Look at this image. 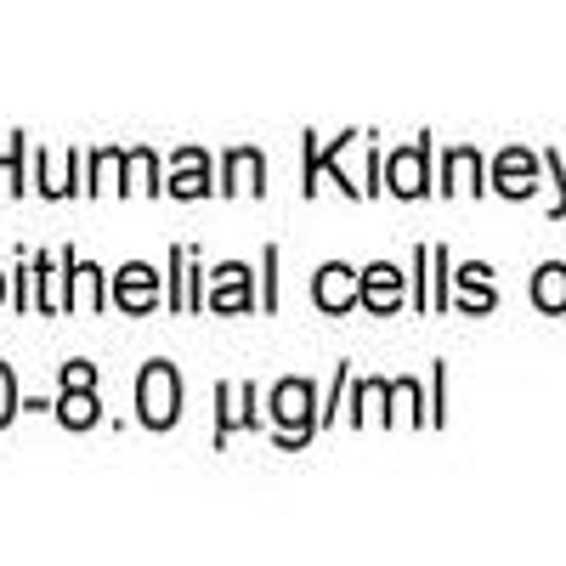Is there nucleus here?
I'll use <instances>...</instances> for the list:
<instances>
[{
  "mask_svg": "<svg viewBox=\"0 0 566 566\" xmlns=\"http://www.w3.org/2000/svg\"><path fill=\"white\" fill-rule=\"evenodd\" d=\"M136 413L148 431H170V424L181 419V374L170 363H148L136 380Z\"/></svg>",
  "mask_w": 566,
  "mask_h": 566,
  "instance_id": "nucleus-1",
  "label": "nucleus"
},
{
  "mask_svg": "<svg viewBox=\"0 0 566 566\" xmlns=\"http://www.w3.org/2000/svg\"><path fill=\"white\" fill-rule=\"evenodd\" d=\"M272 419H277V442L283 448H301L317 431V391L306 380H277L272 391Z\"/></svg>",
  "mask_w": 566,
  "mask_h": 566,
  "instance_id": "nucleus-2",
  "label": "nucleus"
},
{
  "mask_svg": "<svg viewBox=\"0 0 566 566\" xmlns=\"http://www.w3.org/2000/svg\"><path fill=\"white\" fill-rule=\"evenodd\" d=\"M312 301H317L323 312H352V306L363 301V277H357L346 261H328V266L317 272V283H312Z\"/></svg>",
  "mask_w": 566,
  "mask_h": 566,
  "instance_id": "nucleus-3",
  "label": "nucleus"
},
{
  "mask_svg": "<svg viewBox=\"0 0 566 566\" xmlns=\"http://www.w3.org/2000/svg\"><path fill=\"white\" fill-rule=\"evenodd\" d=\"M114 306L130 312V317L154 312V306H159V272H154V266H142V261H130V266L114 277Z\"/></svg>",
  "mask_w": 566,
  "mask_h": 566,
  "instance_id": "nucleus-4",
  "label": "nucleus"
},
{
  "mask_svg": "<svg viewBox=\"0 0 566 566\" xmlns=\"http://www.w3.org/2000/svg\"><path fill=\"white\" fill-rule=\"evenodd\" d=\"M424 159H431V142H424V136L413 142V148L391 154V165H386V187H391L397 199H419L424 187H431V181H424Z\"/></svg>",
  "mask_w": 566,
  "mask_h": 566,
  "instance_id": "nucleus-5",
  "label": "nucleus"
},
{
  "mask_svg": "<svg viewBox=\"0 0 566 566\" xmlns=\"http://www.w3.org/2000/svg\"><path fill=\"white\" fill-rule=\"evenodd\" d=\"M170 193L176 199H205L210 193V154L205 148H181L170 159Z\"/></svg>",
  "mask_w": 566,
  "mask_h": 566,
  "instance_id": "nucleus-6",
  "label": "nucleus"
},
{
  "mask_svg": "<svg viewBox=\"0 0 566 566\" xmlns=\"http://www.w3.org/2000/svg\"><path fill=\"white\" fill-rule=\"evenodd\" d=\"M210 312H250L255 301H250V266H239V261H227L221 272H216V283H210V301H205Z\"/></svg>",
  "mask_w": 566,
  "mask_h": 566,
  "instance_id": "nucleus-7",
  "label": "nucleus"
},
{
  "mask_svg": "<svg viewBox=\"0 0 566 566\" xmlns=\"http://www.w3.org/2000/svg\"><path fill=\"white\" fill-rule=\"evenodd\" d=\"M363 306L368 312H397L402 306V272L391 261H374L363 272Z\"/></svg>",
  "mask_w": 566,
  "mask_h": 566,
  "instance_id": "nucleus-8",
  "label": "nucleus"
},
{
  "mask_svg": "<svg viewBox=\"0 0 566 566\" xmlns=\"http://www.w3.org/2000/svg\"><path fill=\"white\" fill-rule=\"evenodd\" d=\"M221 193H266V159H261L255 148H232V154H227Z\"/></svg>",
  "mask_w": 566,
  "mask_h": 566,
  "instance_id": "nucleus-9",
  "label": "nucleus"
},
{
  "mask_svg": "<svg viewBox=\"0 0 566 566\" xmlns=\"http://www.w3.org/2000/svg\"><path fill=\"white\" fill-rule=\"evenodd\" d=\"M493 187H499V193H510V199H527L533 187H538V159L522 154V148H510L499 159V170H493Z\"/></svg>",
  "mask_w": 566,
  "mask_h": 566,
  "instance_id": "nucleus-10",
  "label": "nucleus"
},
{
  "mask_svg": "<svg viewBox=\"0 0 566 566\" xmlns=\"http://www.w3.org/2000/svg\"><path fill=\"white\" fill-rule=\"evenodd\" d=\"M69 306L103 312V272L91 266V261H74V255H69Z\"/></svg>",
  "mask_w": 566,
  "mask_h": 566,
  "instance_id": "nucleus-11",
  "label": "nucleus"
},
{
  "mask_svg": "<svg viewBox=\"0 0 566 566\" xmlns=\"http://www.w3.org/2000/svg\"><path fill=\"white\" fill-rule=\"evenodd\" d=\"M255 391L250 386H221V419H216V442H227L239 424H255Z\"/></svg>",
  "mask_w": 566,
  "mask_h": 566,
  "instance_id": "nucleus-12",
  "label": "nucleus"
},
{
  "mask_svg": "<svg viewBox=\"0 0 566 566\" xmlns=\"http://www.w3.org/2000/svg\"><path fill=\"white\" fill-rule=\"evenodd\" d=\"M57 419L69 424V431H91L103 413H97V386H69L57 397Z\"/></svg>",
  "mask_w": 566,
  "mask_h": 566,
  "instance_id": "nucleus-13",
  "label": "nucleus"
},
{
  "mask_svg": "<svg viewBox=\"0 0 566 566\" xmlns=\"http://www.w3.org/2000/svg\"><path fill=\"white\" fill-rule=\"evenodd\" d=\"M533 301H538L544 312H566V266H544V272L533 277Z\"/></svg>",
  "mask_w": 566,
  "mask_h": 566,
  "instance_id": "nucleus-14",
  "label": "nucleus"
},
{
  "mask_svg": "<svg viewBox=\"0 0 566 566\" xmlns=\"http://www.w3.org/2000/svg\"><path fill=\"white\" fill-rule=\"evenodd\" d=\"M459 290H464V312H488V306H493L488 266H464V272H459Z\"/></svg>",
  "mask_w": 566,
  "mask_h": 566,
  "instance_id": "nucleus-15",
  "label": "nucleus"
},
{
  "mask_svg": "<svg viewBox=\"0 0 566 566\" xmlns=\"http://www.w3.org/2000/svg\"><path fill=\"white\" fill-rule=\"evenodd\" d=\"M448 176H453V181H442V187H464V193H476V187H482V181H476V176H482V159L470 154V148H453V154H448Z\"/></svg>",
  "mask_w": 566,
  "mask_h": 566,
  "instance_id": "nucleus-16",
  "label": "nucleus"
},
{
  "mask_svg": "<svg viewBox=\"0 0 566 566\" xmlns=\"http://www.w3.org/2000/svg\"><path fill=\"white\" fill-rule=\"evenodd\" d=\"M125 165H130V187H136V193H159V159L148 154V148H136V154H125Z\"/></svg>",
  "mask_w": 566,
  "mask_h": 566,
  "instance_id": "nucleus-17",
  "label": "nucleus"
},
{
  "mask_svg": "<svg viewBox=\"0 0 566 566\" xmlns=\"http://www.w3.org/2000/svg\"><path fill=\"white\" fill-rule=\"evenodd\" d=\"M119 165H125V154H119V148H103L97 159H91V176H97V181H91V193H103V187H119V181H114V170H119Z\"/></svg>",
  "mask_w": 566,
  "mask_h": 566,
  "instance_id": "nucleus-18",
  "label": "nucleus"
},
{
  "mask_svg": "<svg viewBox=\"0 0 566 566\" xmlns=\"http://www.w3.org/2000/svg\"><path fill=\"white\" fill-rule=\"evenodd\" d=\"M12 413H18V380H12V368L0 363V431L12 424Z\"/></svg>",
  "mask_w": 566,
  "mask_h": 566,
  "instance_id": "nucleus-19",
  "label": "nucleus"
},
{
  "mask_svg": "<svg viewBox=\"0 0 566 566\" xmlns=\"http://www.w3.org/2000/svg\"><path fill=\"white\" fill-rule=\"evenodd\" d=\"M69 386H97V368L91 363H63V391Z\"/></svg>",
  "mask_w": 566,
  "mask_h": 566,
  "instance_id": "nucleus-20",
  "label": "nucleus"
},
{
  "mask_svg": "<svg viewBox=\"0 0 566 566\" xmlns=\"http://www.w3.org/2000/svg\"><path fill=\"white\" fill-rule=\"evenodd\" d=\"M0 301H7V272H0Z\"/></svg>",
  "mask_w": 566,
  "mask_h": 566,
  "instance_id": "nucleus-21",
  "label": "nucleus"
}]
</instances>
